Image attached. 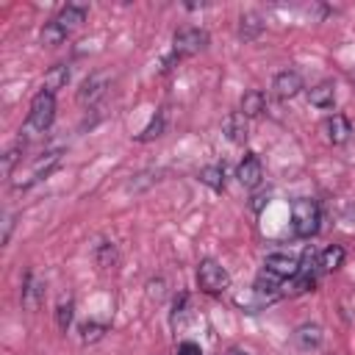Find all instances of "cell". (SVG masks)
<instances>
[{
  "mask_svg": "<svg viewBox=\"0 0 355 355\" xmlns=\"http://www.w3.org/2000/svg\"><path fill=\"white\" fill-rule=\"evenodd\" d=\"M263 202H269L263 194H258V197H252V211H261L263 208Z\"/></svg>",
  "mask_w": 355,
  "mask_h": 355,
  "instance_id": "cell-31",
  "label": "cell"
},
{
  "mask_svg": "<svg viewBox=\"0 0 355 355\" xmlns=\"http://www.w3.org/2000/svg\"><path fill=\"white\" fill-rule=\"evenodd\" d=\"M19 158H22V144H14V147L6 150V155H3V175L6 178H11V172H14Z\"/></svg>",
  "mask_w": 355,
  "mask_h": 355,
  "instance_id": "cell-26",
  "label": "cell"
},
{
  "mask_svg": "<svg viewBox=\"0 0 355 355\" xmlns=\"http://www.w3.org/2000/svg\"><path fill=\"white\" fill-rule=\"evenodd\" d=\"M67 36H69V31H64L55 19L44 22V28H42V42H44V44H50V47H55V44L67 42Z\"/></svg>",
  "mask_w": 355,
  "mask_h": 355,
  "instance_id": "cell-22",
  "label": "cell"
},
{
  "mask_svg": "<svg viewBox=\"0 0 355 355\" xmlns=\"http://www.w3.org/2000/svg\"><path fill=\"white\" fill-rule=\"evenodd\" d=\"M225 355H250V352H244V349H239V347H230Z\"/></svg>",
  "mask_w": 355,
  "mask_h": 355,
  "instance_id": "cell-32",
  "label": "cell"
},
{
  "mask_svg": "<svg viewBox=\"0 0 355 355\" xmlns=\"http://www.w3.org/2000/svg\"><path fill=\"white\" fill-rule=\"evenodd\" d=\"M55 119V94L39 89L31 100V111H28V128L33 133H44Z\"/></svg>",
  "mask_w": 355,
  "mask_h": 355,
  "instance_id": "cell-3",
  "label": "cell"
},
{
  "mask_svg": "<svg viewBox=\"0 0 355 355\" xmlns=\"http://www.w3.org/2000/svg\"><path fill=\"white\" fill-rule=\"evenodd\" d=\"M11 230H14V216H6V230H3V244L11 239Z\"/></svg>",
  "mask_w": 355,
  "mask_h": 355,
  "instance_id": "cell-30",
  "label": "cell"
},
{
  "mask_svg": "<svg viewBox=\"0 0 355 355\" xmlns=\"http://www.w3.org/2000/svg\"><path fill=\"white\" fill-rule=\"evenodd\" d=\"M186 302H189V294H183V291H180V294L175 297V302H172V322L178 319V313H186V311H183V308H186Z\"/></svg>",
  "mask_w": 355,
  "mask_h": 355,
  "instance_id": "cell-29",
  "label": "cell"
},
{
  "mask_svg": "<svg viewBox=\"0 0 355 355\" xmlns=\"http://www.w3.org/2000/svg\"><path fill=\"white\" fill-rule=\"evenodd\" d=\"M42 297H44V283H39L33 277V272H28L25 280H22V305H28L31 311H36L39 302H42Z\"/></svg>",
  "mask_w": 355,
  "mask_h": 355,
  "instance_id": "cell-16",
  "label": "cell"
},
{
  "mask_svg": "<svg viewBox=\"0 0 355 355\" xmlns=\"http://www.w3.org/2000/svg\"><path fill=\"white\" fill-rule=\"evenodd\" d=\"M263 19L255 14V11H247V14H241V19H239V36L244 39V42H255L261 33H263Z\"/></svg>",
  "mask_w": 355,
  "mask_h": 355,
  "instance_id": "cell-17",
  "label": "cell"
},
{
  "mask_svg": "<svg viewBox=\"0 0 355 355\" xmlns=\"http://www.w3.org/2000/svg\"><path fill=\"white\" fill-rule=\"evenodd\" d=\"M227 286H230V275H227V269L219 261L202 258L197 263V288L200 291H205V294H222Z\"/></svg>",
  "mask_w": 355,
  "mask_h": 355,
  "instance_id": "cell-2",
  "label": "cell"
},
{
  "mask_svg": "<svg viewBox=\"0 0 355 355\" xmlns=\"http://www.w3.org/2000/svg\"><path fill=\"white\" fill-rule=\"evenodd\" d=\"M200 183H205L208 189H214V191H225V166H219V164H208V166H202L200 169Z\"/></svg>",
  "mask_w": 355,
  "mask_h": 355,
  "instance_id": "cell-20",
  "label": "cell"
},
{
  "mask_svg": "<svg viewBox=\"0 0 355 355\" xmlns=\"http://www.w3.org/2000/svg\"><path fill=\"white\" fill-rule=\"evenodd\" d=\"M86 14H89V8L83 6V3H67L61 11H58V17H55V22L64 28V31H75V28H80L83 22H86Z\"/></svg>",
  "mask_w": 355,
  "mask_h": 355,
  "instance_id": "cell-12",
  "label": "cell"
},
{
  "mask_svg": "<svg viewBox=\"0 0 355 355\" xmlns=\"http://www.w3.org/2000/svg\"><path fill=\"white\" fill-rule=\"evenodd\" d=\"M294 344H297L300 349H313V347H319V344H322V327L313 324V322L300 324V327L294 330Z\"/></svg>",
  "mask_w": 355,
  "mask_h": 355,
  "instance_id": "cell-15",
  "label": "cell"
},
{
  "mask_svg": "<svg viewBox=\"0 0 355 355\" xmlns=\"http://www.w3.org/2000/svg\"><path fill=\"white\" fill-rule=\"evenodd\" d=\"M208 31H202V28H180V31H175V36H172V53L178 55V58H186V55H197L200 50H205L208 47Z\"/></svg>",
  "mask_w": 355,
  "mask_h": 355,
  "instance_id": "cell-4",
  "label": "cell"
},
{
  "mask_svg": "<svg viewBox=\"0 0 355 355\" xmlns=\"http://www.w3.org/2000/svg\"><path fill=\"white\" fill-rule=\"evenodd\" d=\"M164 125H166V114H164V111H158V114L150 119V125L136 136V141H153V139H158V136L164 133Z\"/></svg>",
  "mask_w": 355,
  "mask_h": 355,
  "instance_id": "cell-24",
  "label": "cell"
},
{
  "mask_svg": "<svg viewBox=\"0 0 355 355\" xmlns=\"http://www.w3.org/2000/svg\"><path fill=\"white\" fill-rule=\"evenodd\" d=\"M319 225H322V208L316 200L311 197H297L291 202V230L294 236L300 239H311L319 233Z\"/></svg>",
  "mask_w": 355,
  "mask_h": 355,
  "instance_id": "cell-1",
  "label": "cell"
},
{
  "mask_svg": "<svg viewBox=\"0 0 355 355\" xmlns=\"http://www.w3.org/2000/svg\"><path fill=\"white\" fill-rule=\"evenodd\" d=\"M147 297H150V300H155V302L164 297V277H155V280H150V283H147Z\"/></svg>",
  "mask_w": 355,
  "mask_h": 355,
  "instance_id": "cell-27",
  "label": "cell"
},
{
  "mask_svg": "<svg viewBox=\"0 0 355 355\" xmlns=\"http://www.w3.org/2000/svg\"><path fill=\"white\" fill-rule=\"evenodd\" d=\"M69 67L67 64H53L47 72H44V80H42V89L44 92H50V94H55L58 89H67V83H69Z\"/></svg>",
  "mask_w": 355,
  "mask_h": 355,
  "instance_id": "cell-13",
  "label": "cell"
},
{
  "mask_svg": "<svg viewBox=\"0 0 355 355\" xmlns=\"http://www.w3.org/2000/svg\"><path fill=\"white\" fill-rule=\"evenodd\" d=\"M72 316H75V302L67 297V300H61L55 305V324H58V330L67 333V327L72 324Z\"/></svg>",
  "mask_w": 355,
  "mask_h": 355,
  "instance_id": "cell-25",
  "label": "cell"
},
{
  "mask_svg": "<svg viewBox=\"0 0 355 355\" xmlns=\"http://www.w3.org/2000/svg\"><path fill=\"white\" fill-rule=\"evenodd\" d=\"M108 86H111V78L105 75V72H94V75H89L83 83H80V92H78V100L86 105H94L97 100H103L105 97V92H108Z\"/></svg>",
  "mask_w": 355,
  "mask_h": 355,
  "instance_id": "cell-7",
  "label": "cell"
},
{
  "mask_svg": "<svg viewBox=\"0 0 355 355\" xmlns=\"http://www.w3.org/2000/svg\"><path fill=\"white\" fill-rule=\"evenodd\" d=\"M344 258H347V252H344L341 244H327V247L319 252V269H322V272H336V269L344 266Z\"/></svg>",
  "mask_w": 355,
  "mask_h": 355,
  "instance_id": "cell-18",
  "label": "cell"
},
{
  "mask_svg": "<svg viewBox=\"0 0 355 355\" xmlns=\"http://www.w3.org/2000/svg\"><path fill=\"white\" fill-rule=\"evenodd\" d=\"M236 178H239V183L244 189H258L261 180H263V164H261V158L255 153H247L239 161V166H236Z\"/></svg>",
  "mask_w": 355,
  "mask_h": 355,
  "instance_id": "cell-6",
  "label": "cell"
},
{
  "mask_svg": "<svg viewBox=\"0 0 355 355\" xmlns=\"http://www.w3.org/2000/svg\"><path fill=\"white\" fill-rule=\"evenodd\" d=\"M105 333H108V324L105 322H83L80 324V341L83 344H97Z\"/></svg>",
  "mask_w": 355,
  "mask_h": 355,
  "instance_id": "cell-23",
  "label": "cell"
},
{
  "mask_svg": "<svg viewBox=\"0 0 355 355\" xmlns=\"http://www.w3.org/2000/svg\"><path fill=\"white\" fill-rule=\"evenodd\" d=\"M308 100L316 108H333V103H336V86H333V80H322V83L311 86L308 89Z\"/></svg>",
  "mask_w": 355,
  "mask_h": 355,
  "instance_id": "cell-14",
  "label": "cell"
},
{
  "mask_svg": "<svg viewBox=\"0 0 355 355\" xmlns=\"http://www.w3.org/2000/svg\"><path fill=\"white\" fill-rule=\"evenodd\" d=\"M94 261H97V266H100V269H114V266H116V261H119L114 241H100V244L94 247Z\"/></svg>",
  "mask_w": 355,
  "mask_h": 355,
  "instance_id": "cell-21",
  "label": "cell"
},
{
  "mask_svg": "<svg viewBox=\"0 0 355 355\" xmlns=\"http://www.w3.org/2000/svg\"><path fill=\"white\" fill-rule=\"evenodd\" d=\"M322 130H324V139L338 147V144H344V141L352 136V122H349L344 114H330V116L324 119Z\"/></svg>",
  "mask_w": 355,
  "mask_h": 355,
  "instance_id": "cell-10",
  "label": "cell"
},
{
  "mask_svg": "<svg viewBox=\"0 0 355 355\" xmlns=\"http://www.w3.org/2000/svg\"><path fill=\"white\" fill-rule=\"evenodd\" d=\"M175 355H202V349H200L197 341H180L178 349H175Z\"/></svg>",
  "mask_w": 355,
  "mask_h": 355,
  "instance_id": "cell-28",
  "label": "cell"
},
{
  "mask_svg": "<svg viewBox=\"0 0 355 355\" xmlns=\"http://www.w3.org/2000/svg\"><path fill=\"white\" fill-rule=\"evenodd\" d=\"M277 300H280V294H269V291H261V288H255V286L233 297V302H236L241 311H247V313H258L261 308H266V305H272V302H277Z\"/></svg>",
  "mask_w": 355,
  "mask_h": 355,
  "instance_id": "cell-8",
  "label": "cell"
},
{
  "mask_svg": "<svg viewBox=\"0 0 355 355\" xmlns=\"http://www.w3.org/2000/svg\"><path fill=\"white\" fill-rule=\"evenodd\" d=\"M263 111H266V94L261 89L244 92V97H241V114L250 119V116H261Z\"/></svg>",
  "mask_w": 355,
  "mask_h": 355,
  "instance_id": "cell-19",
  "label": "cell"
},
{
  "mask_svg": "<svg viewBox=\"0 0 355 355\" xmlns=\"http://www.w3.org/2000/svg\"><path fill=\"white\" fill-rule=\"evenodd\" d=\"M222 130H225L227 141H233V144H244V141H247V136H250L247 116H244L241 111L227 114V116H225V122H222Z\"/></svg>",
  "mask_w": 355,
  "mask_h": 355,
  "instance_id": "cell-11",
  "label": "cell"
},
{
  "mask_svg": "<svg viewBox=\"0 0 355 355\" xmlns=\"http://www.w3.org/2000/svg\"><path fill=\"white\" fill-rule=\"evenodd\" d=\"M263 272L275 275L277 280H291L300 272V258L291 252H272L263 258Z\"/></svg>",
  "mask_w": 355,
  "mask_h": 355,
  "instance_id": "cell-5",
  "label": "cell"
},
{
  "mask_svg": "<svg viewBox=\"0 0 355 355\" xmlns=\"http://www.w3.org/2000/svg\"><path fill=\"white\" fill-rule=\"evenodd\" d=\"M272 89H275V94L280 100H291V97H297L302 92V75L297 69H283V72L275 75Z\"/></svg>",
  "mask_w": 355,
  "mask_h": 355,
  "instance_id": "cell-9",
  "label": "cell"
}]
</instances>
